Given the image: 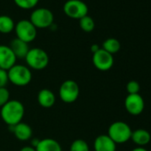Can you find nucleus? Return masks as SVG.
<instances>
[{
    "instance_id": "nucleus-1",
    "label": "nucleus",
    "mask_w": 151,
    "mask_h": 151,
    "mask_svg": "<svg viewBox=\"0 0 151 151\" xmlns=\"http://www.w3.org/2000/svg\"><path fill=\"white\" fill-rule=\"evenodd\" d=\"M24 114V105L18 100H10L0 110V116L2 120L8 126H14L22 122Z\"/></svg>"
},
{
    "instance_id": "nucleus-2",
    "label": "nucleus",
    "mask_w": 151,
    "mask_h": 151,
    "mask_svg": "<svg viewBox=\"0 0 151 151\" xmlns=\"http://www.w3.org/2000/svg\"><path fill=\"white\" fill-rule=\"evenodd\" d=\"M7 73L9 82L16 86H26L32 80L31 70L25 65L15 64L7 70Z\"/></svg>"
},
{
    "instance_id": "nucleus-3",
    "label": "nucleus",
    "mask_w": 151,
    "mask_h": 151,
    "mask_svg": "<svg viewBox=\"0 0 151 151\" xmlns=\"http://www.w3.org/2000/svg\"><path fill=\"white\" fill-rule=\"evenodd\" d=\"M132 129L125 122L116 121L112 123L108 130V135L116 144H123L131 139Z\"/></svg>"
},
{
    "instance_id": "nucleus-4",
    "label": "nucleus",
    "mask_w": 151,
    "mask_h": 151,
    "mask_svg": "<svg viewBox=\"0 0 151 151\" xmlns=\"http://www.w3.org/2000/svg\"><path fill=\"white\" fill-rule=\"evenodd\" d=\"M27 67L35 70H42L49 64V56L47 52L38 47L30 48L25 57Z\"/></svg>"
},
{
    "instance_id": "nucleus-5",
    "label": "nucleus",
    "mask_w": 151,
    "mask_h": 151,
    "mask_svg": "<svg viewBox=\"0 0 151 151\" xmlns=\"http://www.w3.org/2000/svg\"><path fill=\"white\" fill-rule=\"evenodd\" d=\"M80 94V88L75 80H65L60 86L59 96L64 103H73L77 101Z\"/></svg>"
},
{
    "instance_id": "nucleus-6",
    "label": "nucleus",
    "mask_w": 151,
    "mask_h": 151,
    "mask_svg": "<svg viewBox=\"0 0 151 151\" xmlns=\"http://www.w3.org/2000/svg\"><path fill=\"white\" fill-rule=\"evenodd\" d=\"M30 22L36 27V29H47L53 24L54 16L51 10L47 8H37L35 9L29 18Z\"/></svg>"
},
{
    "instance_id": "nucleus-7",
    "label": "nucleus",
    "mask_w": 151,
    "mask_h": 151,
    "mask_svg": "<svg viewBox=\"0 0 151 151\" xmlns=\"http://www.w3.org/2000/svg\"><path fill=\"white\" fill-rule=\"evenodd\" d=\"M63 12L71 19L80 20L88 15V6L82 0H68L63 5Z\"/></svg>"
},
{
    "instance_id": "nucleus-8",
    "label": "nucleus",
    "mask_w": 151,
    "mask_h": 151,
    "mask_svg": "<svg viewBox=\"0 0 151 151\" xmlns=\"http://www.w3.org/2000/svg\"><path fill=\"white\" fill-rule=\"evenodd\" d=\"M17 38L29 44L33 42L37 35V29L29 20H21L14 27Z\"/></svg>"
},
{
    "instance_id": "nucleus-9",
    "label": "nucleus",
    "mask_w": 151,
    "mask_h": 151,
    "mask_svg": "<svg viewBox=\"0 0 151 151\" xmlns=\"http://www.w3.org/2000/svg\"><path fill=\"white\" fill-rule=\"evenodd\" d=\"M93 63L97 69L101 71H107L113 67L114 58L112 54L101 48L98 52L93 54Z\"/></svg>"
},
{
    "instance_id": "nucleus-10",
    "label": "nucleus",
    "mask_w": 151,
    "mask_h": 151,
    "mask_svg": "<svg viewBox=\"0 0 151 151\" xmlns=\"http://www.w3.org/2000/svg\"><path fill=\"white\" fill-rule=\"evenodd\" d=\"M124 107L126 111L132 116H139L142 113L145 102L143 98L138 94H128L124 100Z\"/></svg>"
},
{
    "instance_id": "nucleus-11",
    "label": "nucleus",
    "mask_w": 151,
    "mask_h": 151,
    "mask_svg": "<svg viewBox=\"0 0 151 151\" xmlns=\"http://www.w3.org/2000/svg\"><path fill=\"white\" fill-rule=\"evenodd\" d=\"M16 57L8 45H0V68L9 70L16 64Z\"/></svg>"
},
{
    "instance_id": "nucleus-12",
    "label": "nucleus",
    "mask_w": 151,
    "mask_h": 151,
    "mask_svg": "<svg viewBox=\"0 0 151 151\" xmlns=\"http://www.w3.org/2000/svg\"><path fill=\"white\" fill-rule=\"evenodd\" d=\"M93 148L94 151H116V144L108 134H101L94 139Z\"/></svg>"
},
{
    "instance_id": "nucleus-13",
    "label": "nucleus",
    "mask_w": 151,
    "mask_h": 151,
    "mask_svg": "<svg viewBox=\"0 0 151 151\" xmlns=\"http://www.w3.org/2000/svg\"><path fill=\"white\" fill-rule=\"evenodd\" d=\"M9 127L12 128L11 131L14 134L15 138L18 139L19 140L27 141L32 138V135H33L32 128L29 124H28L26 123L21 122V123L17 124L16 125L9 126Z\"/></svg>"
},
{
    "instance_id": "nucleus-14",
    "label": "nucleus",
    "mask_w": 151,
    "mask_h": 151,
    "mask_svg": "<svg viewBox=\"0 0 151 151\" xmlns=\"http://www.w3.org/2000/svg\"><path fill=\"white\" fill-rule=\"evenodd\" d=\"M9 47L13 51L16 59H25L26 55L28 54V52L30 49L28 43H26L17 37L11 41Z\"/></svg>"
},
{
    "instance_id": "nucleus-15",
    "label": "nucleus",
    "mask_w": 151,
    "mask_h": 151,
    "mask_svg": "<svg viewBox=\"0 0 151 151\" xmlns=\"http://www.w3.org/2000/svg\"><path fill=\"white\" fill-rule=\"evenodd\" d=\"M56 101V96L54 93L49 89H42L37 94V102L38 104L45 109L52 108Z\"/></svg>"
},
{
    "instance_id": "nucleus-16",
    "label": "nucleus",
    "mask_w": 151,
    "mask_h": 151,
    "mask_svg": "<svg viewBox=\"0 0 151 151\" xmlns=\"http://www.w3.org/2000/svg\"><path fill=\"white\" fill-rule=\"evenodd\" d=\"M131 139L138 146V147H143L147 145L150 142L151 139V135L150 133L142 128L137 129L132 132Z\"/></svg>"
},
{
    "instance_id": "nucleus-17",
    "label": "nucleus",
    "mask_w": 151,
    "mask_h": 151,
    "mask_svg": "<svg viewBox=\"0 0 151 151\" xmlns=\"http://www.w3.org/2000/svg\"><path fill=\"white\" fill-rule=\"evenodd\" d=\"M35 148L36 151H62L59 141L51 138L40 139Z\"/></svg>"
},
{
    "instance_id": "nucleus-18",
    "label": "nucleus",
    "mask_w": 151,
    "mask_h": 151,
    "mask_svg": "<svg viewBox=\"0 0 151 151\" xmlns=\"http://www.w3.org/2000/svg\"><path fill=\"white\" fill-rule=\"evenodd\" d=\"M14 20L8 15H0V33L9 34L14 29Z\"/></svg>"
},
{
    "instance_id": "nucleus-19",
    "label": "nucleus",
    "mask_w": 151,
    "mask_h": 151,
    "mask_svg": "<svg viewBox=\"0 0 151 151\" xmlns=\"http://www.w3.org/2000/svg\"><path fill=\"white\" fill-rule=\"evenodd\" d=\"M120 48H121L120 42L116 38H114V37L106 39L102 44V49L112 55L118 52Z\"/></svg>"
},
{
    "instance_id": "nucleus-20",
    "label": "nucleus",
    "mask_w": 151,
    "mask_h": 151,
    "mask_svg": "<svg viewBox=\"0 0 151 151\" xmlns=\"http://www.w3.org/2000/svg\"><path fill=\"white\" fill-rule=\"evenodd\" d=\"M79 26L81 28V29L85 32H92L94 28H95V22L93 21V19L89 16V15H86L85 17L81 18L79 20Z\"/></svg>"
},
{
    "instance_id": "nucleus-21",
    "label": "nucleus",
    "mask_w": 151,
    "mask_h": 151,
    "mask_svg": "<svg viewBox=\"0 0 151 151\" xmlns=\"http://www.w3.org/2000/svg\"><path fill=\"white\" fill-rule=\"evenodd\" d=\"M69 151H90V147L85 139H78L70 144Z\"/></svg>"
},
{
    "instance_id": "nucleus-22",
    "label": "nucleus",
    "mask_w": 151,
    "mask_h": 151,
    "mask_svg": "<svg viewBox=\"0 0 151 151\" xmlns=\"http://www.w3.org/2000/svg\"><path fill=\"white\" fill-rule=\"evenodd\" d=\"M14 1L18 7L24 10H29L34 8L39 0H14Z\"/></svg>"
},
{
    "instance_id": "nucleus-23",
    "label": "nucleus",
    "mask_w": 151,
    "mask_h": 151,
    "mask_svg": "<svg viewBox=\"0 0 151 151\" xmlns=\"http://www.w3.org/2000/svg\"><path fill=\"white\" fill-rule=\"evenodd\" d=\"M139 90H140V86L135 80H132L128 82V84L126 85V91L128 94H138L139 93Z\"/></svg>"
},
{
    "instance_id": "nucleus-24",
    "label": "nucleus",
    "mask_w": 151,
    "mask_h": 151,
    "mask_svg": "<svg viewBox=\"0 0 151 151\" xmlns=\"http://www.w3.org/2000/svg\"><path fill=\"white\" fill-rule=\"evenodd\" d=\"M10 101V92L6 87L0 88V109Z\"/></svg>"
},
{
    "instance_id": "nucleus-25",
    "label": "nucleus",
    "mask_w": 151,
    "mask_h": 151,
    "mask_svg": "<svg viewBox=\"0 0 151 151\" xmlns=\"http://www.w3.org/2000/svg\"><path fill=\"white\" fill-rule=\"evenodd\" d=\"M8 82H9V79H8L7 70L0 68V88L6 87Z\"/></svg>"
},
{
    "instance_id": "nucleus-26",
    "label": "nucleus",
    "mask_w": 151,
    "mask_h": 151,
    "mask_svg": "<svg viewBox=\"0 0 151 151\" xmlns=\"http://www.w3.org/2000/svg\"><path fill=\"white\" fill-rule=\"evenodd\" d=\"M20 151H36V148L33 147L32 146H25V147H22Z\"/></svg>"
},
{
    "instance_id": "nucleus-27",
    "label": "nucleus",
    "mask_w": 151,
    "mask_h": 151,
    "mask_svg": "<svg viewBox=\"0 0 151 151\" xmlns=\"http://www.w3.org/2000/svg\"><path fill=\"white\" fill-rule=\"evenodd\" d=\"M100 49H101V47H100L99 45H97V44H93V45L91 46V52H93V54L94 52H98Z\"/></svg>"
},
{
    "instance_id": "nucleus-28",
    "label": "nucleus",
    "mask_w": 151,
    "mask_h": 151,
    "mask_svg": "<svg viewBox=\"0 0 151 151\" xmlns=\"http://www.w3.org/2000/svg\"><path fill=\"white\" fill-rule=\"evenodd\" d=\"M132 151H147V150L145 147H137L133 148Z\"/></svg>"
}]
</instances>
